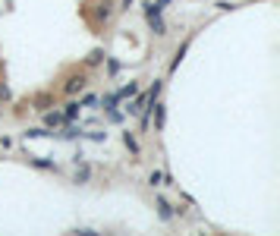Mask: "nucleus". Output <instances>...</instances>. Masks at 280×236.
<instances>
[{
	"instance_id": "1",
	"label": "nucleus",
	"mask_w": 280,
	"mask_h": 236,
	"mask_svg": "<svg viewBox=\"0 0 280 236\" xmlns=\"http://www.w3.org/2000/svg\"><path fill=\"white\" fill-rule=\"evenodd\" d=\"M145 19H148V25H151L155 35H167V25H164V19H161V10H155L151 4H148V10H145Z\"/></svg>"
},
{
	"instance_id": "2",
	"label": "nucleus",
	"mask_w": 280,
	"mask_h": 236,
	"mask_svg": "<svg viewBox=\"0 0 280 236\" xmlns=\"http://www.w3.org/2000/svg\"><path fill=\"white\" fill-rule=\"evenodd\" d=\"M85 85H88V79H85V72H76V76H69V79H66V85H63V92H66V95H79V92H82Z\"/></svg>"
},
{
	"instance_id": "3",
	"label": "nucleus",
	"mask_w": 280,
	"mask_h": 236,
	"mask_svg": "<svg viewBox=\"0 0 280 236\" xmlns=\"http://www.w3.org/2000/svg\"><path fill=\"white\" fill-rule=\"evenodd\" d=\"M79 114H82V101H69L66 111H63V120H76Z\"/></svg>"
},
{
	"instance_id": "4",
	"label": "nucleus",
	"mask_w": 280,
	"mask_h": 236,
	"mask_svg": "<svg viewBox=\"0 0 280 236\" xmlns=\"http://www.w3.org/2000/svg\"><path fill=\"white\" fill-rule=\"evenodd\" d=\"M136 95H139V82H126L117 92V98H136Z\"/></svg>"
},
{
	"instance_id": "5",
	"label": "nucleus",
	"mask_w": 280,
	"mask_h": 236,
	"mask_svg": "<svg viewBox=\"0 0 280 236\" xmlns=\"http://www.w3.org/2000/svg\"><path fill=\"white\" fill-rule=\"evenodd\" d=\"M158 214H161V221H170V217H173L170 205H167V198H158Z\"/></svg>"
},
{
	"instance_id": "6",
	"label": "nucleus",
	"mask_w": 280,
	"mask_h": 236,
	"mask_svg": "<svg viewBox=\"0 0 280 236\" xmlns=\"http://www.w3.org/2000/svg\"><path fill=\"white\" fill-rule=\"evenodd\" d=\"M44 123H47V126H60V123H63V114H57V111H44Z\"/></svg>"
},
{
	"instance_id": "7",
	"label": "nucleus",
	"mask_w": 280,
	"mask_h": 236,
	"mask_svg": "<svg viewBox=\"0 0 280 236\" xmlns=\"http://www.w3.org/2000/svg\"><path fill=\"white\" fill-rule=\"evenodd\" d=\"M123 145H126V148L133 151V154H139V142L133 139V133H123Z\"/></svg>"
},
{
	"instance_id": "8",
	"label": "nucleus",
	"mask_w": 280,
	"mask_h": 236,
	"mask_svg": "<svg viewBox=\"0 0 280 236\" xmlns=\"http://www.w3.org/2000/svg\"><path fill=\"white\" fill-rule=\"evenodd\" d=\"M117 101H120L117 95H104V98H101V104H104V111H114V107H117Z\"/></svg>"
},
{
	"instance_id": "9",
	"label": "nucleus",
	"mask_w": 280,
	"mask_h": 236,
	"mask_svg": "<svg viewBox=\"0 0 280 236\" xmlns=\"http://www.w3.org/2000/svg\"><path fill=\"white\" fill-rule=\"evenodd\" d=\"M110 13H114V10H110V4L104 0V4L98 7V19H104V22H107V19H110Z\"/></svg>"
},
{
	"instance_id": "10",
	"label": "nucleus",
	"mask_w": 280,
	"mask_h": 236,
	"mask_svg": "<svg viewBox=\"0 0 280 236\" xmlns=\"http://www.w3.org/2000/svg\"><path fill=\"white\" fill-rule=\"evenodd\" d=\"M155 126L158 129L164 126V104H155Z\"/></svg>"
},
{
	"instance_id": "11",
	"label": "nucleus",
	"mask_w": 280,
	"mask_h": 236,
	"mask_svg": "<svg viewBox=\"0 0 280 236\" xmlns=\"http://www.w3.org/2000/svg\"><path fill=\"white\" fill-rule=\"evenodd\" d=\"M161 179H164L161 170H151V173H148V183H151V186H161Z\"/></svg>"
},
{
	"instance_id": "12",
	"label": "nucleus",
	"mask_w": 280,
	"mask_h": 236,
	"mask_svg": "<svg viewBox=\"0 0 280 236\" xmlns=\"http://www.w3.org/2000/svg\"><path fill=\"white\" fill-rule=\"evenodd\" d=\"M32 164L35 167H44V170H54V164H50V161H44V158H32Z\"/></svg>"
},
{
	"instance_id": "13",
	"label": "nucleus",
	"mask_w": 280,
	"mask_h": 236,
	"mask_svg": "<svg viewBox=\"0 0 280 236\" xmlns=\"http://www.w3.org/2000/svg\"><path fill=\"white\" fill-rule=\"evenodd\" d=\"M35 104H38V111H47V107H50V95H41Z\"/></svg>"
},
{
	"instance_id": "14",
	"label": "nucleus",
	"mask_w": 280,
	"mask_h": 236,
	"mask_svg": "<svg viewBox=\"0 0 280 236\" xmlns=\"http://www.w3.org/2000/svg\"><path fill=\"white\" fill-rule=\"evenodd\" d=\"M41 136H47V129H29L26 133V139H41Z\"/></svg>"
},
{
	"instance_id": "15",
	"label": "nucleus",
	"mask_w": 280,
	"mask_h": 236,
	"mask_svg": "<svg viewBox=\"0 0 280 236\" xmlns=\"http://www.w3.org/2000/svg\"><path fill=\"white\" fill-rule=\"evenodd\" d=\"M85 63H88V66H98V63H101V54H98V50H95V54H88V60H85Z\"/></svg>"
},
{
	"instance_id": "16",
	"label": "nucleus",
	"mask_w": 280,
	"mask_h": 236,
	"mask_svg": "<svg viewBox=\"0 0 280 236\" xmlns=\"http://www.w3.org/2000/svg\"><path fill=\"white\" fill-rule=\"evenodd\" d=\"M63 136H66V139H76V136H79V126H66Z\"/></svg>"
},
{
	"instance_id": "17",
	"label": "nucleus",
	"mask_w": 280,
	"mask_h": 236,
	"mask_svg": "<svg viewBox=\"0 0 280 236\" xmlns=\"http://www.w3.org/2000/svg\"><path fill=\"white\" fill-rule=\"evenodd\" d=\"M76 179H82V183H85V179H88V167H79L76 170Z\"/></svg>"
},
{
	"instance_id": "18",
	"label": "nucleus",
	"mask_w": 280,
	"mask_h": 236,
	"mask_svg": "<svg viewBox=\"0 0 280 236\" xmlns=\"http://www.w3.org/2000/svg\"><path fill=\"white\" fill-rule=\"evenodd\" d=\"M129 4H133V0H123V10H129Z\"/></svg>"
}]
</instances>
